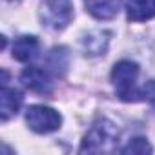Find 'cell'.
Returning a JSON list of instances; mask_svg holds the SVG:
<instances>
[{
  "instance_id": "ba28073f",
  "label": "cell",
  "mask_w": 155,
  "mask_h": 155,
  "mask_svg": "<svg viewBox=\"0 0 155 155\" xmlns=\"http://www.w3.org/2000/svg\"><path fill=\"white\" fill-rule=\"evenodd\" d=\"M126 17L131 22H144L155 17V0H128Z\"/></svg>"
},
{
  "instance_id": "8992f818",
  "label": "cell",
  "mask_w": 155,
  "mask_h": 155,
  "mask_svg": "<svg viewBox=\"0 0 155 155\" xmlns=\"http://www.w3.org/2000/svg\"><path fill=\"white\" fill-rule=\"evenodd\" d=\"M20 106H22V93L18 90L8 88V84H2V93H0V117H2V122L17 115Z\"/></svg>"
},
{
  "instance_id": "4fadbf2b",
  "label": "cell",
  "mask_w": 155,
  "mask_h": 155,
  "mask_svg": "<svg viewBox=\"0 0 155 155\" xmlns=\"http://www.w3.org/2000/svg\"><path fill=\"white\" fill-rule=\"evenodd\" d=\"M140 101H148L155 104V81H150L140 88Z\"/></svg>"
},
{
  "instance_id": "30bf717a",
  "label": "cell",
  "mask_w": 155,
  "mask_h": 155,
  "mask_svg": "<svg viewBox=\"0 0 155 155\" xmlns=\"http://www.w3.org/2000/svg\"><path fill=\"white\" fill-rule=\"evenodd\" d=\"M106 46H108V35L102 33V31H93V33H88L82 40V48L86 51V55L90 57H95V55H101L106 51Z\"/></svg>"
},
{
  "instance_id": "6da1fadb",
  "label": "cell",
  "mask_w": 155,
  "mask_h": 155,
  "mask_svg": "<svg viewBox=\"0 0 155 155\" xmlns=\"http://www.w3.org/2000/svg\"><path fill=\"white\" fill-rule=\"evenodd\" d=\"M139 66L131 60H120L111 71V82L115 86L117 97L124 102L140 101V91L137 90Z\"/></svg>"
},
{
  "instance_id": "3957f363",
  "label": "cell",
  "mask_w": 155,
  "mask_h": 155,
  "mask_svg": "<svg viewBox=\"0 0 155 155\" xmlns=\"http://www.w3.org/2000/svg\"><path fill=\"white\" fill-rule=\"evenodd\" d=\"M73 18L71 0H44L40 6V20L49 29H64Z\"/></svg>"
},
{
  "instance_id": "52a82bcc",
  "label": "cell",
  "mask_w": 155,
  "mask_h": 155,
  "mask_svg": "<svg viewBox=\"0 0 155 155\" xmlns=\"http://www.w3.org/2000/svg\"><path fill=\"white\" fill-rule=\"evenodd\" d=\"M88 13L99 20L113 18L120 9V0H84Z\"/></svg>"
},
{
  "instance_id": "9c48e42d",
  "label": "cell",
  "mask_w": 155,
  "mask_h": 155,
  "mask_svg": "<svg viewBox=\"0 0 155 155\" xmlns=\"http://www.w3.org/2000/svg\"><path fill=\"white\" fill-rule=\"evenodd\" d=\"M38 53V40L35 37H20L13 44V57L18 62H29Z\"/></svg>"
},
{
  "instance_id": "7a4b0ae2",
  "label": "cell",
  "mask_w": 155,
  "mask_h": 155,
  "mask_svg": "<svg viewBox=\"0 0 155 155\" xmlns=\"http://www.w3.org/2000/svg\"><path fill=\"white\" fill-rule=\"evenodd\" d=\"M119 140V130L110 120H99L91 126V130L86 133L81 153H102V151H113Z\"/></svg>"
},
{
  "instance_id": "277c9868",
  "label": "cell",
  "mask_w": 155,
  "mask_h": 155,
  "mask_svg": "<svg viewBox=\"0 0 155 155\" xmlns=\"http://www.w3.org/2000/svg\"><path fill=\"white\" fill-rule=\"evenodd\" d=\"M26 122L35 133L57 131L62 124V117L57 110L48 106H29L26 111Z\"/></svg>"
},
{
  "instance_id": "7c38bea8",
  "label": "cell",
  "mask_w": 155,
  "mask_h": 155,
  "mask_svg": "<svg viewBox=\"0 0 155 155\" xmlns=\"http://www.w3.org/2000/svg\"><path fill=\"white\" fill-rule=\"evenodd\" d=\"M120 151H122V153H151V146L148 144L146 139L137 137V139L130 140L128 146H124Z\"/></svg>"
},
{
  "instance_id": "5b68a950",
  "label": "cell",
  "mask_w": 155,
  "mask_h": 155,
  "mask_svg": "<svg viewBox=\"0 0 155 155\" xmlns=\"http://www.w3.org/2000/svg\"><path fill=\"white\" fill-rule=\"evenodd\" d=\"M20 81H22V84H24L28 90H31V91H35V93H49V91H51V86H53L49 75H48L44 69L35 68V66L26 68V69L22 71Z\"/></svg>"
},
{
  "instance_id": "8fae6325",
  "label": "cell",
  "mask_w": 155,
  "mask_h": 155,
  "mask_svg": "<svg viewBox=\"0 0 155 155\" xmlns=\"http://www.w3.org/2000/svg\"><path fill=\"white\" fill-rule=\"evenodd\" d=\"M49 66L55 69V71H64L68 68V51L64 48H55L49 55Z\"/></svg>"
}]
</instances>
